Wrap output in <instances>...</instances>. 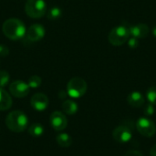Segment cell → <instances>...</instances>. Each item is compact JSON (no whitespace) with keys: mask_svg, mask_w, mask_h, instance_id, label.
Returning <instances> with one entry per match:
<instances>
[{"mask_svg":"<svg viewBox=\"0 0 156 156\" xmlns=\"http://www.w3.org/2000/svg\"><path fill=\"white\" fill-rule=\"evenodd\" d=\"M130 36L135 38H144L149 34V27L146 24H138L129 27Z\"/></svg>","mask_w":156,"mask_h":156,"instance_id":"7c38bea8","label":"cell"},{"mask_svg":"<svg viewBox=\"0 0 156 156\" xmlns=\"http://www.w3.org/2000/svg\"><path fill=\"white\" fill-rule=\"evenodd\" d=\"M12 106V98L3 88H0V111L9 110Z\"/></svg>","mask_w":156,"mask_h":156,"instance_id":"5bb4252c","label":"cell"},{"mask_svg":"<svg viewBox=\"0 0 156 156\" xmlns=\"http://www.w3.org/2000/svg\"><path fill=\"white\" fill-rule=\"evenodd\" d=\"M50 124L52 128L57 132H61L66 129L68 125V120L66 115L58 111H56L50 115Z\"/></svg>","mask_w":156,"mask_h":156,"instance_id":"ba28073f","label":"cell"},{"mask_svg":"<svg viewBox=\"0 0 156 156\" xmlns=\"http://www.w3.org/2000/svg\"><path fill=\"white\" fill-rule=\"evenodd\" d=\"M9 54V48L5 45H0V57H6Z\"/></svg>","mask_w":156,"mask_h":156,"instance_id":"cb8c5ba5","label":"cell"},{"mask_svg":"<svg viewBox=\"0 0 156 156\" xmlns=\"http://www.w3.org/2000/svg\"><path fill=\"white\" fill-rule=\"evenodd\" d=\"M42 83V80L39 76L37 75H33L31 76L29 79H28V81H27V84L30 88L32 89H37L38 87H40Z\"/></svg>","mask_w":156,"mask_h":156,"instance_id":"d6986e66","label":"cell"},{"mask_svg":"<svg viewBox=\"0 0 156 156\" xmlns=\"http://www.w3.org/2000/svg\"><path fill=\"white\" fill-rule=\"evenodd\" d=\"M48 102L49 101H48V96L46 94L40 93V92L34 94L30 101V104H31L32 108L38 112L45 111L48 106Z\"/></svg>","mask_w":156,"mask_h":156,"instance_id":"8fae6325","label":"cell"},{"mask_svg":"<svg viewBox=\"0 0 156 156\" xmlns=\"http://www.w3.org/2000/svg\"><path fill=\"white\" fill-rule=\"evenodd\" d=\"M62 110L68 115H74L78 112V104L72 100H66L62 103Z\"/></svg>","mask_w":156,"mask_h":156,"instance_id":"9a60e30c","label":"cell"},{"mask_svg":"<svg viewBox=\"0 0 156 156\" xmlns=\"http://www.w3.org/2000/svg\"><path fill=\"white\" fill-rule=\"evenodd\" d=\"M147 100L153 105H156V86H153L148 89L146 93Z\"/></svg>","mask_w":156,"mask_h":156,"instance_id":"ffe728a7","label":"cell"},{"mask_svg":"<svg viewBox=\"0 0 156 156\" xmlns=\"http://www.w3.org/2000/svg\"><path fill=\"white\" fill-rule=\"evenodd\" d=\"M5 125L10 131L14 133H21L27 128L28 119L23 112L13 111L6 116Z\"/></svg>","mask_w":156,"mask_h":156,"instance_id":"7a4b0ae2","label":"cell"},{"mask_svg":"<svg viewBox=\"0 0 156 156\" xmlns=\"http://www.w3.org/2000/svg\"><path fill=\"white\" fill-rule=\"evenodd\" d=\"M127 41H128V46H129L131 48H138V46H139L138 38H135V37H129V39H128Z\"/></svg>","mask_w":156,"mask_h":156,"instance_id":"603a6c76","label":"cell"},{"mask_svg":"<svg viewBox=\"0 0 156 156\" xmlns=\"http://www.w3.org/2000/svg\"><path fill=\"white\" fill-rule=\"evenodd\" d=\"M130 37L129 28L125 26H119L112 29L109 34V41L113 46L123 45Z\"/></svg>","mask_w":156,"mask_h":156,"instance_id":"5b68a950","label":"cell"},{"mask_svg":"<svg viewBox=\"0 0 156 156\" xmlns=\"http://www.w3.org/2000/svg\"><path fill=\"white\" fill-rule=\"evenodd\" d=\"M28 133L32 137H40L44 133V127L40 123H33L28 127Z\"/></svg>","mask_w":156,"mask_h":156,"instance_id":"e0dca14e","label":"cell"},{"mask_svg":"<svg viewBox=\"0 0 156 156\" xmlns=\"http://www.w3.org/2000/svg\"><path fill=\"white\" fill-rule=\"evenodd\" d=\"M61 16H62V10L58 6H53L52 8H50L48 11V14H47L48 18L49 20H53V21L59 19L61 17Z\"/></svg>","mask_w":156,"mask_h":156,"instance_id":"ac0fdd59","label":"cell"},{"mask_svg":"<svg viewBox=\"0 0 156 156\" xmlns=\"http://www.w3.org/2000/svg\"><path fill=\"white\" fill-rule=\"evenodd\" d=\"M152 32H153V35L154 36L156 37V26H154V27H153V30H152Z\"/></svg>","mask_w":156,"mask_h":156,"instance_id":"83f0119b","label":"cell"},{"mask_svg":"<svg viewBox=\"0 0 156 156\" xmlns=\"http://www.w3.org/2000/svg\"><path fill=\"white\" fill-rule=\"evenodd\" d=\"M87 82L80 77L72 78L67 85V93L69 97L73 99H78L82 97L87 91Z\"/></svg>","mask_w":156,"mask_h":156,"instance_id":"3957f363","label":"cell"},{"mask_svg":"<svg viewBox=\"0 0 156 156\" xmlns=\"http://www.w3.org/2000/svg\"><path fill=\"white\" fill-rule=\"evenodd\" d=\"M150 155L151 156H156V144H154L151 150H150Z\"/></svg>","mask_w":156,"mask_h":156,"instance_id":"484cf974","label":"cell"},{"mask_svg":"<svg viewBox=\"0 0 156 156\" xmlns=\"http://www.w3.org/2000/svg\"><path fill=\"white\" fill-rule=\"evenodd\" d=\"M136 129L144 137H153L156 133L154 122L147 118H140L136 122Z\"/></svg>","mask_w":156,"mask_h":156,"instance_id":"8992f818","label":"cell"},{"mask_svg":"<svg viewBox=\"0 0 156 156\" xmlns=\"http://www.w3.org/2000/svg\"><path fill=\"white\" fill-rule=\"evenodd\" d=\"M30 87L23 80H15L9 85L10 93L16 98H24L28 95Z\"/></svg>","mask_w":156,"mask_h":156,"instance_id":"52a82bcc","label":"cell"},{"mask_svg":"<svg viewBox=\"0 0 156 156\" xmlns=\"http://www.w3.org/2000/svg\"><path fill=\"white\" fill-rule=\"evenodd\" d=\"M56 141L60 147L67 148L72 144V139L68 133H60L56 137Z\"/></svg>","mask_w":156,"mask_h":156,"instance_id":"2e32d148","label":"cell"},{"mask_svg":"<svg viewBox=\"0 0 156 156\" xmlns=\"http://www.w3.org/2000/svg\"><path fill=\"white\" fill-rule=\"evenodd\" d=\"M2 30L4 35L11 40L21 39L27 32L25 24L23 21L17 18L6 19L2 26Z\"/></svg>","mask_w":156,"mask_h":156,"instance_id":"6da1fadb","label":"cell"},{"mask_svg":"<svg viewBox=\"0 0 156 156\" xmlns=\"http://www.w3.org/2000/svg\"><path fill=\"white\" fill-rule=\"evenodd\" d=\"M25 11L31 18H40L47 12V5L44 0H27Z\"/></svg>","mask_w":156,"mask_h":156,"instance_id":"277c9868","label":"cell"},{"mask_svg":"<svg viewBox=\"0 0 156 156\" xmlns=\"http://www.w3.org/2000/svg\"><path fill=\"white\" fill-rule=\"evenodd\" d=\"M144 114H145L146 116H152V115H154V112H155L154 105H153L152 103L147 104V105L144 107Z\"/></svg>","mask_w":156,"mask_h":156,"instance_id":"7402d4cb","label":"cell"},{"mask_svg":"<svg viewBox=\"0 0 156 156\" xmlns=\"http://www.w3.org/2000/svg\"><path fill=\"white\" fill-rule=\"evenodd\" d=\"M124 156H144L139 151H136V150H131V151H128L125 155Z\"/></svg>","mask_w":156,"mask_h":156,"instance_id":"d4e9b609","label":"cell"},{"mask_svg":"<svg viewBox=\"0 0 156 156\" xmlns=\"http://www.w3.org/2000/svg\"><path fill=\"white\" fill-rule=\"evenodd\" d=\"M67 94H68V93H66V91H64V90H61V91H59V93H58V95H59V97H60L61 99H65L66 96H67Z\"/></svg>","mask_w":156,"mask_h":156,"instance_id":"4316f807","label":"cell"},{"mask_svg":"<svg viewBox=\"0 0 156 156\" xmlns=\"http://www.w3.org/2000/svg\"><path fill=\"white\" fill-rule=\"evenodd\" d=\"M127 101L128 103L134 108H140L144 104V95L139 92V91H133L130 93L127 97Z\"/></svg>","mask_w":156,"mask_h":156,"instance_id":"4fadbf2b","label":"cell"},{"mask_svg":"<svg viewBox=\"0 0 156 156\" xmlns=\"http://www.w3.org/2000/svg\"><path fill=\"white\" fill-rule=\"evenodd\" d=\"M112 137L119 144H126L132 138V131L128 126L120 125L113 130Z\"/></svg>","mask_w":156,"mask_h":156,"instance_id":"9c48e42d","label":"cell"},{"mask_svg":"<svg viewBox=\"0 0 156 156\" xmlns=\"http://www.w3.org/2000/svg\"><path fill=\"white\" fill-rule=\"evenodd\" d=\"M27 38L31 42H36L41 40L46 34L45 27L40 24H33L29 27L27 31L26 32Z\"/></svg>","mask_w":156,"mask_h":156,"instance_id":"30bf717a","label":"cell"},{"mask_svg":"<svg viewBox=\"0 0 156 156\" xmlns=\"http://www.w3.org/2000/svg\"><path fill=\"white\" fill-rule=\"evenodd\" d=\"M9 74L5 70H0V88H5L9 82Z\"/></svg>","mask_w":156,"mask_h":156,"instance_id":"44dd1931","label":"cell"}]
</instances>
